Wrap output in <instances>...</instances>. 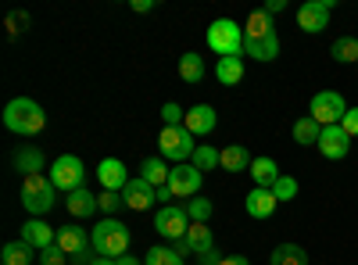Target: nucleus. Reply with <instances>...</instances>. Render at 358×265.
Here are the masks:
<instances>
[{
	"label": "nucleus",
	"instance_id": "19",
	"mask_svg": "<svg viewBox=\"0 0 358 265\" xmlns=\"http://www.w3.org/2000/svg\"><path fill=\"white\" fill-rule=\"evenodd\" d=\"M251 162L255 158L248 155V147H241V143H229V147L219 151V169H226V172H248Z\"/></svg>",
	"mask_w": 358,
	"mask_h": 265
},
{
	"label": "nucleus",
	"instance_id": "29",
	"mask_svg": "<svg viewBox=\"0 0 358 265\" xmlns=\"http://www.w3.org/2000/svg\"><path fill=\"white\" fill-rule=\"evenodd\" d=\"M268 265H308V251L301 244H280L268 258Z\"/></svg>",
	"mask_w": 358,
	"mask_h": 265
},
{
	"label": "nucleus",
	"instance_id": "8",
	"mask_svg": "<svg viewBox=\"0 0 358 265\" xmlns=\"http://www.w3.org/2000/svg\"><path fill=\"white\" fill-rule=\"evenodd\" d=\"M344 115H348V104H344V97L337 90H319L312 97V119L319 126H341Z\"/></svg>",
	"mask_w": 358,
	"mask_h": 265
},
{
	"label": "nucleus",
	"instance_id": "32",
	"mask_svg": "<svg viewBox=\"0 0 358 265\" xmlns=\"http://www.w3.org/2000/svg\"><path fill=\"white\" fill-rule=\"evenodd\" d=\"M183 208H187L190 222H208V219H212V212H215V204H212V201H204V197H190Z\"/></svg>",
	"mask_w": 358,
	"mask_h": 265
},
{
	"label": "nucleus",
	"instance_id": "17",
	"mask_svg": "<svg viewBox=\"0 0 358 265\" xmlns=\"http://www.w3.org/2000/svg\"><path fill=\"white\" fill-rule=\"evenodd\" d=\"M244 208H248V215L251 219H268L276 208H280V201H276V194L273 190H262V187H255L251 194H248V201H244Z\"/></svg>",
	"mask_w": 358,
	"mask_h": 265
},
{
	"label": "nucleus",
	"instance_id": "2",
	"mask_svg": "<svg viewBox=\"0 0 358 265\" xmlns=\"http://www.w3.org/2000/svg\"><path fill=\"white\" fill-rule=\"evenodd\" d=\"M4 126H8L15 136H36V133H43V126H47V115H43V108H40L33 97H15V101H8V108H4Z\"/></svg>",
	"mask_w": 358,
	"mask_h": 265
},
{
	"label": "nucleus",
	"instance_id": "7",
	"mask_svg": "<svg viewBox=\"0 0 358 265\" xmlns=\"http://www.w3.org/2000/svg\"><path fill=\"white\" fill-rule=\"evenodd\" d=\"M155 229L162 233L169 244L183 241V237H187V229H190V215H187V208H179V204H165V208H158V212H155Z\"/></svg>",
	"mask_w": 358,
	"mask_h": 265
},
{
	"label": "nucleus",
	"instance_id": "34",
	"mask_svg": "<svg viewBox=\"0 0 358 265\" xmlns=\"http://www.w3.org/2000/svg\"><path fill=\"white\" fill-rule=\"evenodd\" d=\"M143 262H147V265H183V258H179L172 248H162V244L147 251V255H143Z\"/></svg>",
	"mask_w": 358,
	"mask_h": 265
},
{
	"label": "nucleus",
	"instance_id": "12",
	"mask_svg": "<svg viewBox=\"0 0 358 265\" xmlns=\"http://www.w3.org/2000/svg\"><path fill=\"white\" fill-rule=\"evenodd\" d=\"M348 151H351V136L344 133V126H322L319 155L330 162H341V158H348Z\"/></svg>",
	"mask_w": 358,
	"mask_h": 265
},
{
	"label": "nucleus",
	"instance_id": "22",
	"mask_svg": "<svg viewBox=\"0 0 358 265\" xmlns=\"http://www.w3.org/2000/svg\"><path fill=\"white\" fill-rule=\"evenodd\" d=\"M251 176H255V183H258L262 190H273L283 172H280V165H276L273 158H255V162H251Z\"/></svg>",
	"mask_w": 358,
	"mask_h": 265
},
{
	"label": "nucleus",
	"instance_id": "1",
	"mask_svg": "<svg viewBox=\"0 0 358 265\" xmlns=\"http://www.w3.org/2000/svg\"><path fill=\"white\" fill-rule=\"evenodd\" d=\"M129 226L126 222H118V219H101L94 229H90V248H94L101 258H122L129 255Z\"/></svg>",
	"mask_w": 358,
	"mask_h": 265
},
{
	"label": "nucleus",
	"instance_id": "39",
	"mask_svg": "<svg viewBox=\"0 0 358 265\" xmlns=\"http://www.w3.org/2000/svg\"><path fill=\"white\" fill-rule=\"evenodd\" d=\"M25 25H29V15H25V11H11V15H8V33H11V36L25 33Z\"/></svg>",
	"mask_w": 358,
	"mask_h": 265
},
{
	"label": "nucleus",
	"instance_id": "38",
	"mask_svg": "<svg viewBox=\"0 0 358 265\" xmlns=\"http://www.w3.org/2000/svg\"><path fill=\"white\" fill-rule=\"evenodd\" d=\"M69 262V255L62 251V248H57V241L50 244V248H43L40 251V265H65Z\"/></svg>",
	"mask_w": 358,
	"mask_h": 265
},
{
	"label": "nucleus",
	"instance_id": "16",
	"mask_svg": "<svg viewBox=\"0 0 358 265\" xmlns=\"http://www.w3.org/2000/svg\"><path fill=\"white\" fill-rule=\"evenodd\" d=\"M215 108L212 104H194L190 111H187V119H183V126L194 133V136H208V133H212L215 129Z\"/></svg>",
	"mask_w": 358,
	"mask_h": 265
},
{
	"label": "nucleus",
	"instance_id": "37",
	"mask_svg": "<svg viewBox=\"0 0 358 265\" xmlns=\"http://www.w3.org/2000/svg\"><path fill=\"white\" fill-rule=\"evenodd\" d=\"M183 119H187V111L179 108V104H172V101L162 104V122L165 126H183Z\"/></svg>",
	"mask_w": 358,
	"mask_h": 265
},
{
	"label": "nucleus",
	"instance_id": "9",
	"mask_svg": "<svg viewBox=\"0 0 358 265\" xmlns=\"http://www.w3.org/2000/svg\"><path fill=\"white\" fill-rule=\"evenodd\" d=\"M337 0H305L301 8H297V25L305 29V33H322L326 25H330V11H334Z\"/></svg>",
	"mask_w": 358,
	"mask_h": 265
},
{
	"label": "nucleus",
	"instance_id": "46",
	"mask_svg": "<svg viewBox=\"0 0 358 265\" xmlns=\"http://www.w3.org/2000/svg\"><path fill=\"white\" fill-rule=\"evenodd\" d=\"M115 265H147V262L136 258V255H122V258H115Z\"/></svg>",
	"mask_w": 358,
	"mask_h": 265
},
{
	"label": "nucleus",
	"instance_id": "30",
	"mask_svg": "<svg viewBox=\"0 0 358 265\" xmlns=\"http://www.w3.org/2000/svg\"><path fill=\"white\" fill-rule=\"evenodd\" d=\"M330 54L337 57L341 65H358V36H337Z\"/></svg>",
	"mask_w": 358,
	"mask_h": 265
},
{
	"label": "nucleus",
	"instance_id": "28",
	"mask_svg": "<svg viewBox=\"0 0 358 265\" xmlns=\"http://www.w3.org/2000/svg\"><path fill=\"white\" fill-rule=\"evenodd\" d=\"M294 143H301V147H308V143H315L319 147V136H322V126L312 119V115H305V119H297L294 122Z\"/></svg>",
	"mask_w": 358,
	"mask_h": 265
},
{
	"label": "nucleus",
	"instance_id": "26",
	"mask_svg": "<svg viewBox=\"0 0 358 265\" xmlns=\"http://www.w3.org/2000/svg\"><path fill=\"white\" fill-rule=\"evenodd\" d=\"M215 79H219L222 86H236V83L244 79V57H219Z\"/></svg>",
	"mask_w": 358,
	"mask_h": 265
},
{
	"label": "nucleus",
	"instance_id": "41",
	"mask_svg": "<svg viewBox=\"0 0 358 265\" xmlns=\"http://www.w3.org/2000/svg\"><path fill=\"white\" fill-rule=\"evenodd\" d=\"M222 262V255L212 248V251H204V255H197V265H219Z\"/></svg>",
	"mask_w": 358,
	"mask_h": 265
},
{
	"label": "nucleus",
	"instance_id": "14",
	"mask_svg": "<svg viewBox=\"0 0 358 265\" xmlns=\"http://www.w3.org/2000/svg\"><path fill=\"white\" fill-rule=\"evenodd\" d=\"M97 180H101V187H104V190H118V194H122V190H126V183L133 180V176L126 172V165L118 162V158H104V162L97 165Z\"/></svg>",
	"mask_w": 358,
	"mask_h": 265
},
{
	"label": "nucleus",
	"instance_id": "40",
	"mask_svg": "<svg viewBox=\"0 0 358 265\" xmlns=\"http://www.w3.org/2000/svg\"><path fill=\"white\" fill-rule=\"evenodd\" d=\"M341 126H344V133H348L351 140L358 136V108H348V115H344V122H341Z\"/></svg>",
	"mask_w": 358,
	"mask_h": 265
},
{
	"label": "nucleus",
	"instance_id": "36",
	"mask_svg": "<svg viewBox=\"0 0 358 265\" xmlns=\"http://www.w3.org/2000/svg\"><path fill=\"white\" fill-rule=\"evenodd\" d=\"M273 194H276V201H294L297 197V180H294V176H280Z\"/></svg>",
	"mask_w": 358,
	"mask_h": 265
},
{
	"label": "nucleus",
	"instance_id": "5",
	"mask_svg": "<svg viewBox=\"0 0 358 265\" xmlns=\"http://www.w3.org/2000/svg\"><path fill=\"white\" fill-rule=\"evenodd\" d=\"M158 151H162V158L183 165V162L194 158V151H197V147H194V133H190L187 126H165L162 136H158Z\"/></svg>",
	"mask_w": 358,
	"mask_h": 265
},
{
	"label": "nucleus",
	"instance_id": "23",
	"mask_svg": "<svg viewBox=\"0 0 358 265\" xmlns=\"http://www.w3.org/2000/svg\"><path fill=\"white\" fill-rule=\"evenodd\" d=\"M268 36H276L273 18H268L265 11H251L248 25H244V40H268Z\"/></svg>",
	"mask_w": 358,
	"mask_h": 265
},
{
	"label": "nucleus",
	"instance_id": "13",
	"mask_svg": "<svg viewBox=\"0 0 358 265\" xmlns=\"http://www.w3.org/2000/svg\"><path fill=\"white\" fill-rule=\"evenodd\" d=\"M57 248L69 255V262L94 251V248H90V233L83 226H62V229H57Z\"/></svg>",
	"mask_w": 358,
	"mask_h": 265
},
{
	"label": "nucleus",
	"instance_id": "11",
	"mask_svg": "<svg viewBox=\"0 0 358 265\" xmlns=\"http://www.w3.org/2000/svg\"><path fill=\"white\" fill-rule=\"evenodd\" d=\"M122 201H126V208H129V212H147L151 204H158V187H151V183L143 180V176H136V180L126 183Z\"/></svg>",
	"mask_w": 358,
	"mask_h": 265
},
{
	"label": "nucleus",
	"instance_id": "6",
	"mask_svg": "<svg viewBox=\"0 0 358 265\" xmlns=\"http://www.w3.org/2000/svg\"><path fill=\"white\" fill-rule=\"evenodd\" d=\"M83 180H86V165H83L79 155H62V158H54V165H50V183H54L57 190L72 194V190L83 187Z\"/></svg>",
	"mask_w": 358,
	"mask_h": 265
},
{
	"label": "nucleus",
	"instance_id": "10",
	"mask_svg": "<svg viewBox=\"0 0 358 265\" xmlns=\"http://www.w3.org/2000/svg\"><path fill=\"white\" fill-rule=\"evenodd\" d=\"M201 183H204V176H201L197 165H190V162L172 165V176H169V190H172V197H187V201H190V197H197Z\"/></svg>",
	"mask_w": 358,
	"mask_h": 265
},
{
	"label": "nucleus",
	"instance_id": "45",
	"mask_svg": "<svg viewBox=\"0 0 358 265\" xmlns=\"http://www.w3.org/2000/svg\"><path fill=\"white\" fill-rule=\"evenodd\" d=\"M219 265H251V258H244V255H226Z\"/></svg>",
	"mask_w": 358,
	"mask_h": 265
},
{
	"label": "nucleus",
	"instance_id": "18",
	"mask_svg": "<svg viewBox=\"0 0 358 265\" xmlns=\"http://www.w3.org/2000/svg\"><path fill=\"white\" fill-rule=\"evenodd\" d=\"M65 208H69V215H76V219H90L94 212H101V204H97V197L90 194L86 187H79V190H72V194L65 197Z\"/></svg>",
	"mask_w": 358,
	"mask_h": 265
},
{
	"label": "nucleus",
	"instance_id": "47",
	"mask_svg": "<svg viewBox=\"0 0 358 265\" xmlns=\"http://www.w3.org/2000/svg\"><path fill=\"white\" fill-rule=\"evenodd\" d=\"M169 201H172V190H169V187H158V204H162V208H165Z\"/></svg>",
	"mask_w": 358,
	"mask_h": 265
},
{
	"label": "nucleus",
	"instance_id": "44",
	"mask_svg": "<svg viewBox=\"0 0 358 265\" xmlns=\"http://www.w3.org/2000/svg\"><path fill=\"white\" fill-rule=\"evenodd\" d=\"M172 251H176L179 258H190V255H194V251H190V244H187V237H183V241H176V244H172Z\"/></svg>",
	"mask_w": 358,
	"mask_h": 265
},
{
	"label": "nucleus",
	"instance_id": "33",
	"mask_svg": "<svg viewBox=\"0 0 358 265\" xmlns=\"http://www.w3.org/2000/svg\"><path fill=\"white\" fill-rule=\"evenodd\" d=\"M194 165H197L201 172L219 169V147H212V143H197V151H194Z\"/></svg>",
	"mask_w": 358,
	"mask_h": 265
},
{
	"label": "nucleus",
	"instance_id": "20",
	"mask_svg": "<svg viewBox=\"0 0 358 265\" xmlns=\"http://www.w3.org/2000/svg\"><path fill=\"white\" fill-rule=\"evenodd\" d=\"M11 162H15V169H18V172L33 176V172H43V165H47V155L40 151V147H18Z\"/></svg>",
	"mask_w": 358,
	"mask_h": 265
},
{
	"label": "nucleus",
	"instance_id": "15",
	"mask_svg": "<svg viewBox=\"0 0 358 265\" xmlns=\"http://www.w3.org/2000/svg\"><path fill=\"white\" fill-rule=\"evenodd\" d=\"M22 241L33 251H43V248H50L57 241V229H50V222H43V219H29L22 226Z\"/></svg>",
	"mask_w": 358,
	"mask_h": 265
},
{
	"label": "nucleus",
	"instance_id": "48",
	"mask_svg": "<svg viewBox=\"0 0 358 265\" xmlns=\"http://www.w3.org/2000/svg\"><path fill=\"white\" fill-rule=\"evenodd\" d=\"M90 265H115V258H101V255H97V258L90 262Z\"/></svg>",
	"mask_w": 358,
	"mask_h": 265
},
{
	"label": "nucleus",
	"instance_id": "25",
	"mask_svg": "<svg viewBox=\"0 0 358 265\" xmlns=\"http://www.w3.org/2000/svg\"><path fill=\"white\" fill-rule=\"evenodd\" d=\"M33 258H40V251H33L25 241H11L0 251V262L4 265H33Z\"/></svg>",
	"mask_w": 358,
	"mask_h": 265
},
{
	"label": "nucleus",
	"instance_id": "31",
	"mask_svg": "<svg viewBox=\"0 0 358 265\" xmlns=\"http://www.w3.org/2000/svg\"><path fill=\"white\" fill-rule=\"evenodd\" d=\"M179 76H183V83H201L204 79V62H201L197 50L179 57Z\"/></svg>",
	"mask_w": 358,
	"mask_h": 265
},
{
	"label": "nucleus",
	"instance_id": "35",
	"mask_svg": "<svg viewBox=\"0 0 358 265\" xmlns=\"http://www.w3.org/2000/svg\"><path fill=\"white\" fill-rule=\"evenodd\" d=\"M97 204H101V212H104L108 219H115L118 208H126V201H122V194H118V190H101V194H97Z\"/></svg>",
	"mask_w": 358,
	"mask_h": 265
},
{
	"label": "nucleus",
	"instance_id": "42",
	"mask_svg": "<svg viewBox=\"0 0 358 265\" xmlns=\"http://www.w3.org/2000/svg\"><path fill=\"white\" fill-rule=\"evenodd\" d=\"M129 8L136 15H147V11H155V0H129Z\"/></svg>",
	"mask_w": 358,
	"mask_h": 265
},
{
	"label": "nucleus",
	"instance_id": "21",
	"mask_svg": "<svg viewBox=\"0 0 358 265\" xmlns=\"http://www.w3.org/2000/svg\"><path fill=\"white\" fill-rule=\"evenodd\" d=\"M244 57H255V62H276V57H280V36L244 40Z\"/></svg>",
	"mask_w": 358,
	"mask_h": 265
},
{
	"label": "nucleus",
	"instance_id": "43",
	"mask_svg": "<svg viewBox=\"0 0 358 265\" xmlns=\"http://www.w3.org/2000/svg\"><path fill=\"white\" fill-rule=\"evenodd\" d=\"M283 8H287V0H268V4H265V8H262V11H265V15H268V18H273V15H280V11H283Z\"/></svg>",
	"mask_w": 358,
	"mask_h": 265
},
{
	"label": "nucleus",
	"instance_id": "27",
	"mask_svg": "<svg viewBox=\"0 0 358 265\" xmlns=\"http://www.w3.org/2000/svg\"><path fill=\"white\" fill-rule=\"evenodd\" d=\"M140 176L151 187H169V176H172V169L165 165V158H147L143 165H140Z\"/></svg>",
	"mask_w": 358,
	"mask_h": 265
},
{
	"label": "nucleus",
	"instance_id": "4",
	"mask_svg": "<svg viewBox=\"0 0 358 265\" xmlns=\"http://www.w3.org/2000/svg\"><path fill=\"white\" fill-rule=\"evenodd\" d=\"M208 47L219 57H244V25L233 18H215L208 25Z\"/></svg>",
	"mask_w": 358,
	"mask_h": 265
},
{
	"label": "nucleus",
	"instance_id": "3",
	"mask_svg": "<svg viewBox=\"0 0 358 265\" xmlns=\"http://www.w3.org/2000/svg\"><path fill=\"white\" fill-rule=\"evenodd\" d=\"M57 204V187L47 180L43 172H33V176H22V208L33 215V219H43L50 208Z\"/></svg>",
	"mask_w": 358,
	"mask_h": 265
},
{
	"label": "nucleus",
	"instance_id": "24",
	"mask_svg": "<svg viewBox=\"0 0 358 265\" xmlns=\"http://www.w3.org/2000/svg\"><path fill=\"white\" fill-rule=\"evenodd\" d=\"M187 244H190L194 258L215 248V237H212V229H208V222H190V229H187Z\"/></svg>",
	"mask_w": 358,
	"mask_h": 265
}]
</instances>
